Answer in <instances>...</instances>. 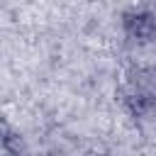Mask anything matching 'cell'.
I'll use <instances>...</instances> for the list:
<instances>
[{
	"mask_svg": "<svg viewBox=\"0 0 156 156\" xmlns=\"http://www.w3.org/2000/svg\"><path fill=\"white\" fill-rule=\"evenodd\" d=\"M88 156H107V154H105V151H90Z\"/></svg>",
	"mask_w": 156,
	"mask_h": 156,
	"instance_id": "obj_2",
	"label": "cell"
},
{
	"mask_svg": "<svg viewBox=\"0 0 156 156\" xmlns=\"http://www.w3.org/2000/svg\"><path fill=\"white\" fill-rule=\"evenodd\" d=\"M122 27H124V34L132 41H139V44H146L156 37V17L146 10L127 12L124 20H122Z\"/></svg>",
	"mask_w": 156,
	"mask_h": 156,
	"instance_id": "obj_1",
	"label": "cell"
}]
</instances>
